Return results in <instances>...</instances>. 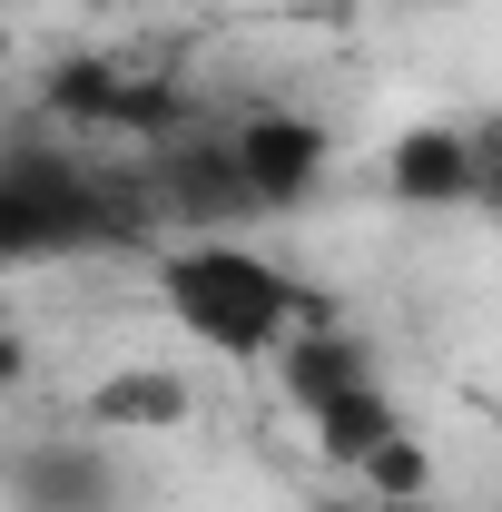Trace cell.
<instances>
[{
  "instance_id": "11",
  "label": "cell",
  "mask_w": 502,
  "mask_h": 512,
  "mask_svg": "<svg viewBox=\"0 0 502 512\" xmlns=\"http://www.w3.org/2000/svg\"><path fill=\"white\" fill-rule=\"evenodd\" d=\"M355 483H365L375 503H424V493H434V453L414 444V434H394V444H384L375 463L355 473Z\"/></svg>"
},
{
  "instance_id": "9",
  "label": "cell",
  "mask_w": 502,
  "mask_h": 512,
  "mask_svg": "<svg viewBox=\"0 0 502 512\" xmlns=\"http://www.w3.org/2000/svg\"><path fill=\"white\" fill-rule=\"evenodd\" d=\"M306 434H315V453H325L335 473H365V463H375L394 434H414V414H404V404H394V384L375 375V384H345L335 404H315Z\"/></svg>"
},
{
  "instance_id": "4",
  "label": "cell",
  "mask_w": 502,
  "mask_h": 512,
  "mask_svg": "<svg viewBox=\"0 0 502 512\" xmlns=\"http://www.w3.org/2000/svg\"><path fill=\"white\" fill-rule=\"evenodd\" d=\"M0 503L10 512H128L138 503V473L119 463V434H30V444L0 463Z\"/></svg>"
},
{
  "instance_id": "6",
  "label": "cell",
  "mask_w": 502,
  "mask_h": 512,
  "mask_svg": "<svg viewBox=\"0 0 502 512\" xmlns=\"http://www.w3.org/2000/svg\"><path fill=\"white\" fill-rule=\"evenodd\" d=\"M384 197L414 207V217L483 207V138H473V128H443V119H414L384 148Z\"/></svg>"
},
{
  "instance_id": "12",
  "label": "cell",
  "mask_w": 502,
  "mask_h": 512,
  "mask_svg": "<svg viewBox=\"0 0 502 512\" xmlns=\"http://www.w3.org/2000/svg\"><path fill=\"white\" fill-rule=\"evenodd\" d=\"M473 138H483V207L502 217V119H483Z\"/></svg>"
},
{
  "instance_id": "14",
  "label": "cell",
  "mask_w": 502,
  "mask_h": 512,
  "mask_svg": "<svg viewBox=\"0 0 502 512\" xmlns=\"http://www.w3.org/2000/svg\"><path fill=\"white\" fill-rule=\"evenodd\" d=\"M10 50H20V30H10V10H0V69H10Z\"/></svg>"
},
{
  "instance_id": "13",
  "label": "cell",
  "mask_w": 502,
  "mask_h": 512,
  "mask_svg": "<svg viewBox=\"0 0 502 512\" xmlns=\"http://www.w3.org/2000/svg\"><path fill=\"white\" fill-rule=\"evenodd\" d=\"M365 512H463V503H443V493H424V503H365Z\"/></svg>"
},
{
  "instance_id": "7",
  "label": "cell",
  "mask_w": 502,
  "mask_h": 512,
  "mask_svg": "<svg viewBox=\"0 0 502 512\" xmlns=\"http://www.w3.org/2000/svg\"><path fill=\"white\" fill-rule=\"evenodd\" d=\"M375 375H384L375 335H355V325H335V316H306L276 345V384H286L296 414H315V404H335L345 384H375Z\"/></svg>"
},
{
  "instance_id": "1",
  "label": "cell",
  "mask_w": 502,
  "mask_h": 512,
  "mask_svg": "<svg viewBox=\"0 0 502 512\" xmlns=\"http://www.w3.org/2000/svg\"><path fill=\"white\" fill-rule=\"evenodd\" d=\"M158 306L178 316V335H197L217 365H276V345L306 316H325L306 286L256 256L247 237H188L158 256Z\"/></svg>"
},
{
  "instance_id": "8",
  "label": "cell",
  "mask_w": 502,
  "mask_h": 512,
  "mask_svg": "<svg viewBox=\"0 0 502 512\" xmlns=\"http://www.w3.org/2000/svg\"><path fill=\"white\" fill-rule=\"evenodd\" d=\"M197 414V394L178 365H119V375L89 384V404H79V424L89 434H178Z\"/></svg>"
},
{
  "instance_id": "2",
  "label": "cell",
  "mask_w": 502,
  "mask_h": 512,
  "mask_svg": "<svg viewBox=\"0 0 502 512\" xmlns=\"http://www.w3.org/2000/svg\"><path fill=\"white\" fill-rule=\"evenodd\" d=\"M138 227H148V207L128 188H109L99 168H79L69 148H50V138H10L0 148V276L119 247Z\"/></svg>"
},
{
  "instance_id": "15",
  "label": "cell",
  "mask_w": 502,
  "mask_h": 512,
  "mask_svg": "<svg viewBox=\"0 0 502 512\" xmlns=\"http://www.w3.org/2000/svg\"><path fill=\"white\" fill-rule=\"evenodd\" d=\"M0 10H20V0H0Z\"/></svg>"
},
{
  "instance_id": "10",
  "label": "cell",
  "mask_w": 502,
  "mask_h": 512,
  "mask_svg": "<svg viewBox=\"0 0 502 512\" xmlns=\"http://www.w3.org/2000/svg\"><path fill=\"white\" fill-rule=\"evenodd\" d=\"M119 89H128V60L69 50V60H50V79H40V119H50V128H109Z\"/></svg>"
},
{
  "instance_id": "3",
  "label": "cell",
  "mask_w": 502,
  "mask_h": 512,
  "mask_svg": "<svg viewBox=\"0 0 502 512\" xmlns=\"http://www.w3.org/2000/svg\"><path fill=\"white\" fill-rule=\"evenodd\" d=\"M138 188H148V217H168L188 237H237V227L266 217L247 168H237V138L227 128H197V119L178 138H158V148H138Z\"/></svg>"
},
{
  "instance_id": "5",
  "label": "cell",
  "mask_w": 502,
  "mask_h": 512,
  "mask_svg": "<svg viewBox=\"0 0 502 512\" xmlns=\"http://www.w3.org/2000/svg\"><path fill=\"white\" fill-rule=\"evenodd\" d=\"M227 138H237V168L266 217H306L335 188V128L315 109H247V119H227Z\"/></svg>"
},
{
  "instance_id": "16",
  "label": "cell",
  "mask_w": 502,
  "mask_h": 512,
  "mask_svg": "<svg viewBox=\"0 0 502 512\" xmlns=\"http://www.w3.org/2000/svg\"><path fill=\"white\" fill-rule=\"evenodd\" d=\"M99 10H119V0H99Z\"/></svg>"
}]
</instances>
